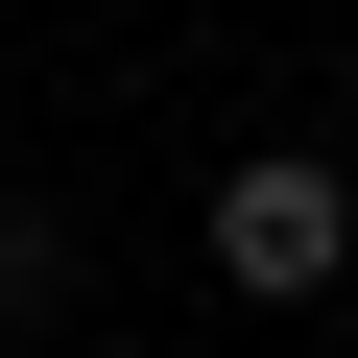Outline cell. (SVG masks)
<instances>
[{"label": "cell", "mask_w": 358, "mask_h": 358, "mask_svg": "<svg viewBox=\"0 0 358 358\" xmlns=\"http://www.w3.org/2000/svg\"><path fill=\"white\" fill-rule=\"evenodd\" d=\"M48 287H72V239H48V215H0V310H48Z\"/></svg>", "instance_id": "7a4b0ae2"}, {"label": "cell", "mask_w": 358, "mask_h": 358, "mask_svg": "<svg viewBox=\"0 0 358 358\" xmlns=\"http://www.w3.org/2000/svg\"><path fill=\"white\" fill-rule=\"evenodd\" d=\"M192 239H215V287H239V310H310V287L358 263V192H334V167H310V143H239Z\"/></svg>", "instance_id": "6da1fadb"}]
</instances>
